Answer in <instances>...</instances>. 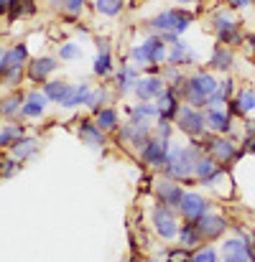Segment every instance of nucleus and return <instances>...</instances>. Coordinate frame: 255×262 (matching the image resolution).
<instances>
[{"label": "nucleus", "instance_id": "obj_45", "mask_svg": "<svg viewBox=\"0 0 255 262\" xmlns=\"http://www.w3.org/2000/svg\"><path fill=\"white\" fill-rule=\"evenodd\" d=\"M225 262H253L248 252H235V255H225Z\"/></svg>", "mask_w": 255, "mask_h": 262}, {"label": "nucleus", "instance_id": "obj_31", "mask_svg": "<svg viewBox=\"0 0 255 262\" xmlns=\"http://www.w3.org/2000/svg\"><path fill=\"white\" fill-rule=\"evenodd\" d=\"M117 125V115H115V110H102L100 115H97V127L105 133V130H112Z\"/></svg>", "mask_w": 255, "mask_h": 262}, {"label": "nucleus", "instance_id": "obj_20", "mask_svg": "<svg viewBox=\"0 0 255 262\" xmlns=\"http://www.w3.org/2000/svg\"><path fill=\"white\" fill-rule=\"evenodd\" d=\"M80 135H82V143L92 145V148H102V145H105L102 130H100L97 125L87 122V120H82V125H80Z\"/></svg>", "mask_w": 255, "mask_h": 262}, {"label": "nucleus", "instance_id": "obj_26", "mask_svg": "<svg viewBox=\"0 0 255 262\" xmlns=\"http://www.w3.org/2000/svg\"><path fill=\"white\" fill-rule=\"evenodd\" d=\"M194 56H191V51L186 49V43L184 41H176L173 43V51L169 54V61L171 64H189Z\"/></svg>", "mask_w": 255, "mask_h": 262}, {"label": "nucleus", "instance_id": "obj_8", "mask_svg": "<svg viewBox=\"0 0 255 262\" xmlns=\"http://www.w3.org/2000/svg\"><path fill=\"white\" fill-rule=\"evenodd\" d=\"M179 209L184 211V216H186L189 222H197L199 216H204V214L209 211V204H207L204 196H199V193H184Z\"/></svg>", "mask_w": 255, "mask_h": 262}, {"label": "nucleus", "instance_id": "obj_22", "mask_svg": "<svg viewBox=\"0 0 255 262\" xmlns=\"http://www.w3.org/2000/svg\"><path fill=\"white\" fill-rule=\"evenodd\" d=\"M56 69V61L54 59H36V61H31V67H28V77L33 79V82H38V79H44L46 74H51Z\"/></svg>", "mask_w": 255, "mask_h": 262}, {"label": "nucleus", "instance_id": "obj_38", "mask_svg": "<svg viewBox=\"0 0 255 262\" xmlns=\"http://www.w3.org/2000/svg\"><path fill=\"white\" fill-rule=\"evenodd\" d=\"M222 250H225V255H235V252H248V245L243 239H227L222 245Z\"/></svg>", "mask_w": 255, "mask_h": 262}, {"label": "nucleus", "instance_id": "obj_39", "mask_svg": "<svg viewBox=\"0 0 255 262\" xmlns=\"http://www.w3.org/2000/svg\"><path fill=\"white\" fill-rule=\"evenodd\" d=\"M217 92H220V94H222V97H225V99L230 102V99H232V94H235V79L225 77V79H222V82L217 84Z\"/></svg>", "mask_w": 255, "mask_h": 262}, {"label": "nucleus", "instance_id": "obj_15", "mask_svg": "<svg viewBox=\"0 0 255 262\" xmlns=\"http://www.w3.org/2000/svg\"><path fill=\"white\" fill-rule=\"evenodd\" d=\"M135 92L141 99H151V97H159L164 92V79L161 77H146L141 82H135Z\"/></svg>", "mask_w": 255, "mask_h": 262}, {"label": "nucleus", "instance_id": "obj_50", "mask_svg": "<svg viewBox=\"0 0 255 262\" xmlns=\"http://www.w3.org/2000/svg\"><path fill=\"white\" fill-rule=\"evenodd\" d=\"M248 43L253 46V51H255V36H250V38H248Z\"/></svg>", "mask_w": 255, "mask_h": 262}, {"label": "nucleus", "instance_id": "obj_21", "mask_svg": "<svg viewBox=\"0 0 255 262\" xmlns=\"http://www.w3.org/2000/svg\"><path fill=\"white\" fill-rule=\"evenodd\" d=\"M46 94H38V92H31L28 97H26V104L21 107V115H26V117H38L41 112H44V104H46Z\"/></svg>", "mask_w": 255, "mask_h": 262}, {"label": "nucleus", "instance_id": "obj_23", "mask_svg": "<svg viewBox=\"0 0 255 262\" xmlns=\"http://www.w3.org/2000/svg\"><path fill=\"white\" fill-rule=\"evenodd\" d=\"M146 125H135V122H130V125H125L123 130H120V143L123 140H128V143H133V145H143V138H146Z\"/></svg>", "mask_w": 255, "mask_h": 262}, {"label": "nucleus", "instance_id": "obj_32", "mask_svg": "<svg viewBox=\"0 0 255 262\" xmlns=\"http://www.w3.org/2000/svg\"><path fill=\"white\" fill-rule=\"evenodd\" d=\"M33 150H36V140H15V145H13V156L21 161L28 158Z\"/></svg>", "mask_w": 255, "mask_h": 262}, {"label": "nucleus", "instance_id": "obj_2", "mask_svg": "<svg viewBox=\"0 0 255 262\" xmlns=\"http://www.w3.org/2000/svg\"><path fill=\"white\" fill-rule=\"evenodd\" d=\"M212 26H214V33H217L220 43H225V46H240V43L245 41L243 31L238 28V20H235L227 10H220V13L214 15Z\"/></svg>", "mask_w": 255, "mask_h": 262}, {"label": "nucleus", "instance_id": "obj_42", "mask_svg": "<svg viewBox=\"0 0 255 262\" xmlns=\"http://www.w3.org/2000/svg\"><path fill=\"white\" fill-rule=\"evenodd\" d=\"M107 94H105V89H97L94 94H89V99H87V104L92 107V110H100V102L105 99Z\"/></svg>", "mask_w": 255, "mask_h": 262}, {"label": "nucleus", "instance_id": "obj_35", "mask_svg": "<svg viewBox=\"0 0 255 262\" xmlns=\"http://www.w3.org/2000/svg\"><path fill=\"white\" fill-rule=\"evenodd\" d=\"M21 102H23V97H8V99L0 104V115H5V117H8V115H13L15 110H21V107H23Z\"/></svg>", "mask_w": 255, "mask_h": 262}, {"label": "nucleus", "instance_id": "obj_11", "mask_svg": "<svg viewBox=\"0 0 255 262\" xmlns=\"http://www.w3.org/2000/svg\"><path fill=\"white\" fill-rule=\"evenodd\" d=\"M222 173V166L212 158V156H199V161H197V168H194V176L202 181V183H212L217 176Z\"/></svg>", "mask_w": 255, "mask_h": 262}, {"label": "nucleus", "instance_id": "obj_25", "mask_svg": "<svg viewBox=\"0 0 255 262\" xmlns=\"http://www.w3.org/2000/svg\"><path fill=\"white\" fill-rule=\"evenodd\" d=\"M179 237H181V245H184L186 250H191V247L202 245V234H199V229H197V222L184 224V229L179 232Z\"/></svg>", "mask_w": 255, "mask_h": 262}, {"label": "nucleus", "instance_id": "obj_12", "mask_svg": "<svg viewBox=\"0 0 255 262\" xmlns=\"http://www.w3.org/2000/svg\"><path fill=\"white\" fill-rule=\"evenodd\" d=\"M217 84H220V82H214V77H212L209 72H197V74L189 79L191 92H197V94H202V97H207V99L217 92Z\"/></svg>", "mask_w": 255, "mask_h": 262}, {"label": "nucleus", "instance_id": "obj_19", "mask_svg": "<svg viewBox=\"0 0 255 262\" xmlns=\"http://www.w3.org/2000/svg\"><path fill=\"white\" fill-rule=\"evenodd\" d=\"M207 125H209L214 133H230L232 117H230L225 110H209V112H207Z\"/></svg>", "mask_w": 255, "mask_h": 262}, {"label": "nucleus", "instance_id": "obj_18", "mask_svg": "<svg viewBox=\"0 0 255 262\" xmlns=\"http://www.w3.org/2000/svg\"><path fill=\"white\" fill-rule=\"evenodd\" d=\"M179 112V102H176V92L173 89H164L159 94V115H161V122L169 120L171 115Z\"/></svg>", "mask_w": 255, "mask_h": 262}, {"label": "nucleus", "instance_id": "obj_4", "mask_svg": "<svg viewBox=\"0 0 255 262\" xmlns=\"http://www.w3.org/2000/svg\"><path fill=\"white\" fill-rule=\"evenodd\" d=\"M133 59H135L138 64H146V61L164 64V59H169V54H166V46H164V41L156 36V38H148L143 46L133 49Z\"/></svg>", "mask_w": 255, "mask_h": 262}, {"label": "nucleus", "instance_id": "obj_1", "mask_svg": "<svg viewBox=\"0 0 255 262\" xmlns=\"http://www.w3.org/2000/svg\"><path fill=\"white\" fill-rule=\"evenodd\" d=\"M197 161H199V143L197 145H189V148H171L169 150V161H166V173L176 181H184V183H191V173L197 168Z\"/></svg>", "mask_w": 255, "mask_h": 262}, {"label": "nucleus", "instance_id": "obj_41", "mask_svg": "<svg viewBox=\"0 0 255 262\" xmlns=\"http://www.w3.org/2000/svg\"><path fill=\"white\" fill-rule=\"evenodd\" d=\"M169 262H191V257H189L186 247H184V250H171V252H169Z\"/></svg>", "mask_w": 255, "mask_h": 262}, {"label": "nucleus", "instance_id": "obj_10", "mask_svg": "<svg viewBox=\"0 0 255 262\" xmlns=\"http://www.w3.org/2000/svg\"><path fill=\"white\" fill-rule=\"evenodd\" d=\"M153 224H156V232L164 237V239H171L179 229H176V219L169 211V206H159L153 211Z\"/></svg>", "mask_w": 255, "mask_h": 262}, {"label": "nucleus", "instance_id": "obj_9", "mask_svg": "<svg viewBox=\"0 0 255 262\" xmlns=\"http://www.w3.org/2000/svg\"><path fill=\"white\" fill-rule=\"evenodd\" d=\"M230 112L238 117H248L255 112V89H240L235 99H230Z\"/></svg>", "mask_w": 255, "mask_h": 262}, {"label": "nucleus", "instance_id": "obj_53", "mask_svg": "<svg viewBox=\"0 0 255 262\" xmlns=\"http://www.w3.org/2000/svg\"><path fill=\"white\" fill-rule=\"evenodd\" d=\"M0 171H3V163H0Z\"/></svg>", "mask_w": 255, "mask_h": 262}, {"label": "nucleus", "instance_id": "obj_27", "mask_svg": "<svg viewBox=\"0 0 255 262\" xmlns=\"http://www.w3.org/2000/svg\"><path fill=\"white\" fill-rule=\"evenodd\" d=\"M110 67H112V61H110V51H107V46L100 43V56H97V61H94V74L107 77V74H110Z\"/></svg>", "mask_w": 255, "mask_h": 262}, {"label": "nucleus", "instance_id": "obj_48", "mask_svg": "<svg viewBox=\"0 0 255 262\" xmlns=\"http://www.w3.org/2000/svg\"><path fill=\"white\" fill-rule=\"evenodd\" d=\"M13 171H15V161H5V168H3V173L10 176Z\"/></svg>", "mask_w": 255, "mask_h": 262}, {"label": "nucleus", "instance_id": "obj_47", "mask_svg": "<svg viewBox=\"0 0 255 262\" xmlns=\"http://www.w3.org/2000/svg\"><path fill=\"white\" fill-rule=\"evenodd\" d=\"M248 255H250V260L255 262V234L248 239Z\"/></svg>", "mask_w": 255, "mask_h": 262}, {"label": "nucleus", "instance_id": "obj_54", "mask_svg": "<svg viewBox=\"0 0 255 262\" xmlns=\"http://www.w3.org/2000/svg\"><path fill=\"white\" fill-rule=\"evenodd\" d=\"M253 5H255V0H253Z\"/></svg>", "mask_w": 255, "mask_h": 262}, {"label": "nucleus", "instance_id": "obj_37", "mask_svg": "<svg viewBox=\"0 0 255 262\" xmlns=\"http://www.w3.org/2000/svg\"><path fill=\"white\" fill-rule=\"evenodd\" d=\"M191 262H217V252L212 247H202L191 255Z\"/></svg>", "mask_w": 255, "mask_h": 262}, {"label": "nucleus", "instance_id": "obj_24", "mask_svg": "<svg viewBox=\"0 0 255 262\" xmlns=\"http://www.w3.org/2000/svg\"><path fill=\"white\" fill-rule=\"evenodd\" d=\"M72 92H74V87H69L67 82H49V84L44 87V94H46L51 102H64V99H69Z\"/></svg>", "mask_w": 255, "mask_h": 262}, {"label": "nucleus", "instance_id": "obj_52", "mask_svg": "<svg viewBox=\"0 0 255 262\" xmlns=\"http://www.w3.org/2000/svg\"><path fill=\"white\" fill-rule=\"evenodd\" d=\"M179 3H194V0H179Z\"/></svg>", "mask_w": 255, "mask_h": 262}, {"label": "nucleus", "instance_id": "obj_36", "mask_svg": "<svg viewBox=\"0 0 255 262\" xmlns=\"http://www.w3.org/2000/svg\"><path fill=\"white\" fill-rule=\"evenodd\" d=\"M10 18H18V13H31L33 10V5H31V0H10Z\"/></svg>", "mask_w": 255, "mask_h": 262}, {"label": "nucleus", "instance_id": "obj_28", "mask_svg": "<svg viewBox=\"0 0 255 262\" xmlns=\"http://www.w3.org/2000/svg\"><path fill=\"white\" fill-rule=\"evenodd\" d=\"M153 115H159V107H153V104H138V107L133 110V122H135V125H146V120L153 117ZM146 127H148V125H146Z\"/></svg>", "mask_w": 255, "mask_h": 262}, {"label": "nucleus", "instance_id": "obj_34", "mask_svg": "<svg viewBox=\"0 0 255 262\" xmlns=\"http://www.w3.org/2000/svg\"><path fill=\"white\" fill-rule=\"evenodd\" d=\"M248 122V133L243 138V153H255V120H245Z\"/></svg>", "mask_w": 255, "mask_h": 262}, {"label": "nucleus", "instance_id": "obj_6", "mask_svg": "<svg viewBox=\"0 0 255 262\" xmlns=\"http://www.w3.org/2000/svg\"><path fill=\"white\" fill-rule=\"evenodd\" d=\"M227 227H230V224H227L220 214H209V211H207L204 216L197 219V229H199L202 239H217V237L225 234Z\"/></svg>", "mask_w": 255, "mask_h": 262}, {"label": "nucleus", "instance_id": "obj_14", "mask_svg": "<svg viewBox=\"0 0 255 262\" xmlns=\"http://www.w3.org/2000/svg\"><path fill=\"white\" fill-rule=\"evenodd\" d=\"M214 69H220V72H230L232 69V64H235V54H232V46H225V43H220V46H214V51H212V61H209Z\"/></svg>", "mask_w": 255, "mask_h": 262}, {"label": "nucleus", "instance_id": "obj_5", "mask_svg": "<svg viewBox=\"0 0 255 262\" xmlns=\"http://www.w3.org/2000/svg\"><path fill=\"white\" fill-rule=\"evenodd\" d=\"M207 150H209V156H212L220 166H222V163H232V161L240 158V150H238L235 143L227 140V138H209Z\"/></svg>", "mask_w": 255, "mask_h": 262}, {"label": "nucleus", "instance_id": "obj_46", "mask_svg": "<svg viewBox=\"0 0 255 262\" xmlns=\"http://www.w3.org/2000/svg\"><path fill=\"white\" fill-rule=\"evenodd\" d=\"M227 5L230 8H248V5H253V0H227Z\"/></svg>", "mask_w": 255, "mask_h": 262}, {"label": "nucleus", "instance_id": "obj_30", "mask_svg": "<svg viewBox=\"0 0 255 262\" xmlns=\"http://www.w3.org/2000/svg\"><path fill=\"white\" fill-rule=\"evenodd\" d=\"M87 99H89V87L82 82L80 87H74V92L69 94V99H64L62 104H64V107H74V104H82V102H87Z\"/></svg>", "mask_w": 255, "mask_h": 262}, {"label": "nucleus", "instance_id": "obj_3", "mask_svg": "<svg viewBox=\"0 0 255 262\" xmlns=\"http://www.w3.org/2000/svg\"><path fill=\"white\" fill-rule=\"evenodd\" d=\"M176 120H179V127H181L184 133H189V135H194V138L204 135V127H207V115H202L197 107H191V104L179 107Z\"/></svg>", "mask_w": 255, "mask_h": 262}, {"label": "nucleus", "instance_id": "obj_33", "mask_svg": "<svg viewBox=\"0 0 255 262\" xmlns=\"http://www.w3.org/2000/svg\"><path fill=\"white\" fill-rule=\"evenodd\" d=\"M21 135H23L21 125H13V127H3V130H0V145H10V143L21 140Z\"/></svg>", "mask_w": 255, "mask_h": 262}, {"label": "nucleus", "instance_id": "obj_29", "mask_svg": "<svg viewBox=\"0 0 255 262\" xmlns=\"http://www.w3.org/2000/svg\"><path fill=\"white\" fill-rule=\"evenodd\" d=\"M125 0H94V8L102 13V15H117L123 10Z\"/></svg>", "mask_w": 255, "mask_h": 262}, {"label": "nucleus", "instance_id": "obj_13", "mask_svg": "<svg viewBox=\"0 0 255 262\" xmlns=\"http://www.w3.org/2000/svg\"><path fill=\"white\" fill-rule=\"evenodd\" d=\"M23 61H26V46H15V49L5 51V56H3V61H0V74L5 77L8 72L23 69Z\"/></svg>", "mask_w": 255, "mask_h": 262}, {"label": "nucleus", "instance_id": "obj_44", "mask_svg": "<svg viewBox=\"0 0 255 262\" xmlns=\"http://www.w3.org/2000/svg\"><path fill=\"white\" fill-rule=\"evenodd\" d=\"M82 5H85V0H64V8L74 15V13H80L82 10Z\"/></svg>", "mask_w": 255, "mask_h": 262}, {"label": "nucleus", "instance_id": "obj_43", "mask_svg": "<svg viewBox=\"0 0 255 262\" xmlns=\"http://www.w3.org/2000/svg\"><path fill=\"white\" fill-rule=\"evenodd\" d=\"M77 56H80V49H77L74 43L62 46V59H77Z\"/></svg>", "mask_w": 255, "mask_h": 262}, {"label": "nucleus", "instance_id": "obj_7", "mask_svg": "<svg viewBox=\"0 0 255 262\" xmlns=\"http://www.w3.org/2000/svg\"><path fill=\"white\" fill-rule=\"evenodd\" d=\"M169 161V140H148L143 148V163L146 166H166Z\"/></svg>", "mask_w": 255, "mask_h": 262}, {"label": "nucleus", "instance_id": "obj_16", "mask_svg": "<svg viewBox=\"0 0 255 262\" xmlns=\"http://www.w3.org/2000/svg\"><path fill=\"white\" fill-rule=\"evenodd\" d=\"M159 196H161V201H164V206H181V199H184V191L176 186V183H171V181H161L159 183Z\"/></svg>", "mask_w": 255, "mask_h": 262}, {"label": "nucleus", "instance_id": "obj_40", "mask_svg": "<svg viewBox=\"0 0 255 262\" xmlns=\"http://www.w3.org/2000/svg\"><path fill=\"white\" fill-rule=\"evenodd\" d=\"M130 79H135V69H123L117 74V87L123 89V92H128L130 89Z\"/></svg>", "mask_w": 255, "mask_h": 262}, {"label": "nucleus", "instance_id": "obj_51", "mask_svg": "<svg viewBox=\"0 0 255 262\" xmlns=\"http://www.w3.org/2000/svg\"><path fill=\"white\" fill-rule=\"evenodd\" d=\"M3 56H5V51H0V61H3Z\"/></svg>", "mask_w": 255, "mask_h": 262}, {"label": "nucleus", "instance_id": "obj_49", "mask_svg": "<svg viewBox=\"0 0 255 262\" xmlns=\"http://www.w3.org/2000/svg\"><path fill=\"white\" fill-rule=\"evenodd\" d=\"M169 125H166V122H164V125H161V127H159V135H161V138H164V140H166V138H169Z\"/></svg>", "mask_w": 255, "mask_h": 262}, {"label": "nucleus", "instance_id": "obj_17", "mask_svg": "<svg viewBox=\"0 0 255 262\" xmlns=\"http://www.w3.org/2000/svg\"><path fill=\"white\" fill-rule=\"evenodd\" d=\"M179 20H181V13H179V10H166V13H161L159 18L151 20V28H156V31H161V33H176Z\"/></svg>", "mask_w": 255, "mask_h": 262}]
</instances>
